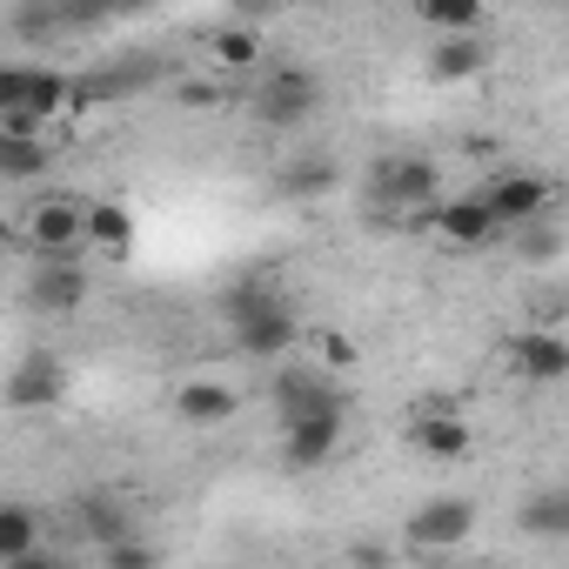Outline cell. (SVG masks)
I'll return each mask as SVG.
<instances>
[{"mask_svg":"<svg viewBox=\"0 0 569 569\" xmlns=\"http://www.w3.org/2000/svg\"><path fill=\"white\" fill-rule=\"evenodd\" d=\"M228 329H234V349L248 362H281V356H296V342H302L296 309L281 296H268V289H234L228 296Z\"/></svg>","mask_w":569,"mask_h":569,"instance_id":"cell-1","label":"cell"},{"mask_svg":"<svg viewBox=\"0 0 569 569\" xmlns=\"http://www.w3.org/2000/svg\"><path fill=\"white\" fill-rule=\"evenodd\" d=\"M68 114V74L41 61H0V128L48 134V121Z\"/></svg>","mask_w":569,"mask_h":569,"instance_id":"cell-2","label":"cell"},{"mask_svg":"<svg viewBox=\"0 0 569 569\" xmlns=\"http://www.w3.org/2000/svg\"><path fill=\"white\" fill-rule=\"evenodd\" d=\"M141 8H148V0H14L8 28H14L21 41H68V34L128 21V14H141Z\"/></svg>","mask_w":569,"mask_h":569,"instance_id":"cell-3","label":"cell"},{"mask_svg":"<svg viewBox=\"0 0 569 569\" xmlns=\"http://www.w3.org/2000/svg\"><path fill=\"white\" fill-rule=\"evenodd\" d=\"M248 114L274 134H302L322 114V74L316 68H274L248 88Z\"/></svg>","mask_w":569,"mask_h":569,"instance_id":"cell-4","label":"cell"},{"mask_svg":"<svg viewBox=\"0 0 569 569\" xmlns=\"http://www.w3.org/2000/svg\"><path fill=\"white\" fill-rule=\"evenodd\" d=\"M362 194H369L376 208H402V214H416V208H429V201L442 194V168H436L429 154H382V161L369 168Z\"/></svg>","mask_w":569,"mask_h":569,"instance_id":"cell-5","label":"cell"},{"mask_svg":"<svg viewBox=\"0 0 569 569\" xmlns=\"http://www.w3.org/2000/svg\"><path fill=\"white\" fill-rule=\"evenodd\" d=\"M476 194H482V208L502 221V234H509V228H522V221L556 214V181H549V174H536V168H496Z\"/></svg>","mask_w":569,"mask_h":569,"instance_id":"cell-6","label":"cell"},{"mask_svg":"<svg viewBox=\"0 0 569 569\" xmlns=\"http://www.w3.org/2000/svg\"><path fill=\"white\" fill-rule=\"evenodd\" d=\"M0 402L21 409V416L61 409V402H68V362H61L54 349H28V356L8 369V382H0Z\"/></svg>","mask_w":569,"mask_h":569,"instance_id":"cell-7","label":"cell"},{"mask_svg":"<svg viewBox=\"0 0 569 569\" xmlns=\"http://www.w3.org/2000/svg\"><path fill=\"white\" fill-rule=\"evenodd\" d=\"M429 228H436L456 254H482V248H496V234H502V221L482 208L476 188H469V194H436V201H429Z\"/></svg>","mask_w":569,"mask_h":569,"instance_id":"cell-8","label":"cell"},{"mask_svg":"<svg viewBox=\"0 0 569 569\" xmlns=\"http://www.w3.org/2000/svg\"><path fill=\"white\" fill-rule=\"evenodd\" d=\"M476 536V502L469 496H429L409 522H402V542L409 549H462Z\"/></svg>","mask_w":569,"mask_h":569,"instance_id":"cell-9","label":"cell"},{"mask_svg":"<svg viewBox=\"0 0 569 569\" xmlns=\"http://www.w3.org/2000/svg\"><path fill=\"white\" fill-rule=\"evenodd\" d=\"M28 254L34 261H61V254H81V201H68V194H41L34 208H28Z\"/></svg>","mask_w":569,"mask_h":569,"instance_id":"cell-10","label":"cell"},{"mask_svg":"<svg viewBox=\"0 0 569 569\" xmlns=\"http://www.w3.org/2000/svg\"><path fill=\"white\" fill-rule=\"evenodd\" d=\"M88 302V268H81V254H61V261H34V274H28V309L34 316H74Z\"/></svg>","mask_w":569,"mask_h":569,"instance_id":"cell-11","label":"cell"},{"mask_svg":"<svg viewBox=\"0 0 569 569\" xmlns=\"http://www.w3.org/2000/svg\"><path fill=\"white\" fill-rule=\"evenodd\" d=\"M349 422L342 409H316V416H296V422H281V462L289 469H322L336 449H342Z\"/></svg>","mask_w":569,"mask_h":569,"instance_id":"cell-12","label":"cell"},{"mask_svg":"<svg viewBox=\"0 0 569 569\" xmlns=\"http://www.w3.org/2000/svg\"><path fill=\"white\" fill-rule=\"evenodd\" d=\"M409 449L429 456V462H469L476 436H469V422H462L456 409H436V402H429V409L409 422Z\"/></svg>","mask_w":569,"mask_h":569,"instance_id":"cell-13","label":"cell"},{"mask_svg":"<svg viewBox=\"0 0 569 569\" xmlns=\"http://www.w3.org/2000/svg\"><path fill=\"white\" fill-rule=\"evenodd\" d=\"M482 68H489L482 28H476V34H436V48H429V61H422V74H429L436 88H462V81H476Z\"/></svg>","mask_w":569,"mask_h":569,"instance_id":"cell-14","label":"cell"},{"mask_svg":"<svg viewBox=\"0 0 569 569\" xmlns=\"http://www.w3.org/2000/svg\"><path fill=\"white\" fill-rule=\"evenodd\" d=\"M154 74H161V68H154V61H141V54L108 61V68H94V74L68 81V108H101V101H121V94H134L141 81H154Z\"/></svg>","mask_w":569,"mask_h":569,"instance_id":"cell-15","label":"cell"},{"mask_svg":"<svg viewBox=\"0 0 569 569\" xmlns=\"http://www.w3.org/2000/svg\"><path fill=\"white\" fill-rule=\"evenodd\" d=\"M509 369L522 376V382H562L569 376V342L556 336V329H516V342H509Z\"/></svg>","mask_w":569,"mask_h":569,"instance_id":"cell-16","label":"cell"},{"mask_svg":"<svg viewBox=\"0 0 569 569\" xmlns=\"http://www.w3.org/2000/svg\"><path fill=\"white\" fill-rule=\"evenodd\" d=\"M274 409H281V422H296V416H316V409H349V396L316 369H281L274 376Z\"/></svg>","mask_w":569,"mask_h":569,"instance_id":"cell-17","label":"cell"},{"mask_svg":"<svg viewBox=\"0 0 569 569\" xmlns=\"http://www.w3.org/2000/svg\"><path fill=\"white\" fill-rule=\"evenodd\" d=\"M174 416H181L188 429H228V422L241 416V396H234L228 382H181V389H174Z\"/></svg>","mask_w":569,"mask_h":569,"instance_id":"cell-18","label":"cell"},{"mask_svg":"<svg viewBox=\"0 0 569 569\" xmlns=\"http://www.w3.org/2000/svg\"><path fill=\"white\" fill-rule=\"evenodd\" d=\"M134 234H141V228H134V214H128L121 201H88V208H81V248H101V254L121 261V254L134 248Z\"/></svg>","mask_w":569,"mask_h":569,"instance_id":"cell-19","label":"cell"},{"mask_svg":"<svg viewBox=\"0 0 569 569\" xmlns=\"http://www.w3.org/2000/svg\"><path fill=\"white\" fill-rule=\"evenodd\" d=\"M54 168V141L28 128H0V181H41Z\"/></svg>","mask_w":569,"mask_h":569,"instance_id":"cell-20","label":"cell"},{"mask_svg":"<svg viewBox=\"0 0 569 569\" xmlns=\"http://www.w3.org/2000/svg\"><path fill=\"white\" fill-rule=\"evenodd\" d=\"M409 14L429 28V34H476L489 0H409Z\"/></svg>","mask_w":569,"mask_h":569,"instance_id":"cell-21","label":"cell"},{"mask_svg":"<svg viewBox=\"0 0 569 569\" xmlns=\"http://www.w3.org/2000/svg\"><path fill=\"white\" fill-rule=\"evenodd\" d=\"M41 549V509L34 502H0V562H28Z\"/></svg>","mask_w":569,"mask_h":569,"instance_id":"cell-22","label":"cell"},{"mask_svg":"<svg viewBox=\"0 0 569 569\" xmlns=\"http://www.w3.org/2000/svg\"><path fill=\"white\" fill-rule=\"evenodd\" d=\"M516 529H522V536H542V542H562V536H569V489L556 482V489L529 496L522 516H516Z\"/></svg>","mask_w":569,"mask_h":569,"instance_id":"cell-23","label":"cell"},{"mask_svg":"<svg viewBox=\"0 0 569 569\" xmlns=\"http://www.w3.org/2000/svg\"><path fill=\"white\" fill-rule=\"evenodd\" d=\"M208 54H214L221 68H241V74H248V68L261 61V34H254V28H214V34H208Z\"/></svg>","mask_w":569,"mask_h":569,"instance_id":"cell-24","label":"cell"},{"mask_svg":"<svg viewBox=\"0 0 569 569\" xmlns=\"http://www.w3.org/2000/svg\"><path fill=\"white\" fill-rule=\"evenodd\" d=\"M94 556L108 569H154L161 562V542H148V536H108V542H94Z\"/></svg>","mask_w":569,"mask_h":569,"instance_id":"cell-25","label":"cell"},{"mask_svg":"<svg viewBox=\"0 0 569 569\" xmlns=\"http://www.w3.org/2000/svg\"><path fill=\"white\" fill-rule=\"evenodd\" d=\"M74 522H81V536L108 542V536H121V522H128V516H121L108 496H81V502H74Z\"/></svg>","mask_w":569,"mask_h":569,"instance_id":"cell-26","label":"cell"},{"mask_svg":"<svg viewBox=\"0 0 569 569\" xmlns=\"http://www.w3.org/2000/svg\"><path fill=\"white\" fill-rule=\"evenodd\" d=\"M281 188H289V194H322V188H336V161H309V168H289V174H281Z\"/></svg>","mask_w":569,"mask_h":569,"instance_id":"cell-27","label":"cell"},{"mask_svg":"<svg viewBox=\"0 0 569 569\" xmlns=\"http://www.w3.org/2000/svg\"><path fill=\"white\" fill-rule=\"evenodd\" d=\"M316 349H322V362H329V369H349V362H356V342H349L342 329H329V336H316Z\"/></svg>","mask_w":569,"mask_h":569,"instance_id":"cell-28","label":"cell"}]
</instances>
